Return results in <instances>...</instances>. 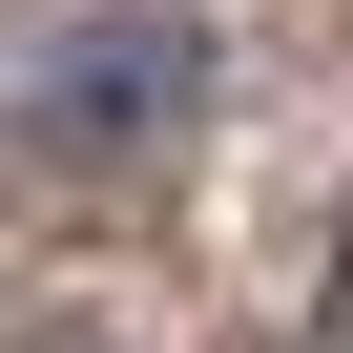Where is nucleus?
Returning a JSON list of instances; mask_svg holds the SVG:
<instances>
[{"label": "nucleus", "instance_id": "obj_1", "mask_svg": "<svg viewBox=\"0 0 353 353\" xmlns=\"http://www.w3.org/2000/svg\"><path fill=\"white\" fill-rule=\"evenodd\" d=\"M166 104H188V21H166V0H145V21H104L83 63H42V145H63V166H125Z\"/></svg>", "mask_w": 353, "mask_h": 353}]
</instances>
